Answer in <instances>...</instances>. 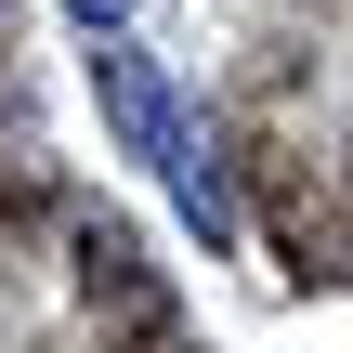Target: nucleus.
Masks as SVG:
<instances>
[{
  "instance_id": "f257e3e1",
  "label": "nucleus",
  "mask_w": 353,
  "mask_h": 353,
  "mask_svg": "<svg viewBox=\"0 0 353 353\" xmlns=\"http://www.w3.org/2000/svg\"><path fill=\"white\" fill-rule=\"evenodd\" d=\"M92 105H105V131H118V144L170 183V210H183L210 249H236V183H223V144L183 118V92H170L131 39H105V52H92Z\"/></svg>"
},
{
  "instance_id": "f03ea898",
  "label": "nucleus",
  "mask_w": 353,
  "mask_h": 353,
  "mask_svg": "<svg viewBox=\"0 0 353 353\" xmlns=\"http://www.w3.org/2000/svg\"><path fill=\"white\" fill-rule=\"evenodd\" d=\"M65 13H79L92 39H118V13H131V0H65Z\"/></svg>"
}]
</instances>
